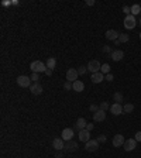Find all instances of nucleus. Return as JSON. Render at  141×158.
<instances>
[{"label":"nucleus","instance_id":"obj_1","mask_svg":"<svg viewBox=\"0 0 141 158\" xmlns=\"http://www.w3.org/2000/svg\"><path fill=\"white\" fill-rule=\"evenodd\" d=\"M30 69L34 72V74H40V72H44L48 69L47 68V65H45L42 61H32L31 63H30Z\"/></svg>","mask_w":141,"mask_h":158},{"label":"nucleus","instance_id":"obj_2","mask_svg":"<svg viewBox=\"0 0 141 158\" xmlns=\"http://www.w3.org/2000/svg\"><path fill=\"white\" fill-rule=\"evenodd\" d=\"M88 71H89L90 74H96V72H100V68H102V63L99 62L97 59H92V61H89V63H88Z\"/></svg>","mask_w":141,"mask_h":158},{"label":"nucleus","instance_id":"obj_3","mask_svg":"<svg viewBox=\"0 0 141 158\" xmlns=\"http://www.w3.org/2000/svg\"><path fill=\"white\" fill-rule=\"evenodd\" d=\"M135 25H137V20H135V16H133V14H130V16H126V19H124V27H126L127 30H133Z\"/></svg>","mask_w":141,"mask_h":158},{"label":"nucleus","instance_id":"obj_4","mask_svg":"<svg viewBox=\"0 0 141 158\" xmlns=\"http://www.w3.org/2000/svg\"><path fill=\"white\" fill-rule=\"evenodd\" d=\"M17 85L21 88H30L31 86V78L26 75H21L17 78Z\"/></svg>","mask_w":141,"mask_h":158},{"label":"nucleus","instance_id":"obj_5","mask_svg":"<svg viewBox=\"0 0 141 158\" xmlns=\"http://www.w3.org/2000/svg\"><path fill=\"white\" fill-rule=\"evenodd\" d=\"M78 76H79V74H78V69H75V68H69L66 71V81L73 83L78 81Z\"/></svg>","mask_w":141,"mask_h":158},{"label":"nucleus","instance_id":"obj_6","mask_svg":"<svg viewBox=\"0 0 141 158\" xmlns=\"http://www.w3.org/2000/svg\"><path fill=\"white\" fill-rule=\"evenodd\" d=\"M124 143H126V139H124L123 134H116L114 137H113V140H112L113 147H123L124 146Z\"/></svg>","mask_w":141,"mask_h":158},{"label":"nucleus","instance_id":"obj_7","mask_svg":"<svg viewBox=\"0 0 141 158\" xmlns=\"http://www.w3.org/2000/svg\"><path fill=\"white\" fill-rule=\"evenodd\" d=\"M110 112L114 116H119V114H124V109H123L122 103H113L110 106Z\"/></svg>","mask_w":141,"mask_h":158},{"label":"nucleus","instance_id":"obj_8","mask_svg":"<svg viewBox=\"0 0 141 158\" xmlns=\"http://www.w3.org/2000/svg\"><path fill=\"white\" fill-rule=\"evenodd\" d=\"M99 141L97 140H89L88 143H86V146H85V148H86V151H89V152H93V151H96L97 148H99Z\"/></svg>","mask_w":141,"mask_h":158},{"label":"nucleus","instance_id":"obj_9","mask_svg":"<svg viewBox=\"0 0 141 158\" xmlns=\"http://www.w3.org/2000/svg\"><path fill=\"white\" fill-rule=\"evenodd\" d=\"M73 136H75V133H73L72 128H64L62 133H61V139L64 140V141H70V140L73 139Z\"/></svg>","mask_w":141,"mask_h":158},{"label":"nucleus","instance_id":"obj_10","mask_svg":"<svg viewBox=\"0 0 141 158\" xmlns=\"http://www.w3.org/2000/svg\"><path fill=\"white\" fill-rule=\"evenodd\" d=\"M135 147H137V141H135V139H128V140H126L123 148H124L126 151H133V150H135Z\"/></svg>","mask_w":141,"mask_h":158},{"label":"nucleus","instance_id":"obj_11","mask_svg":"<svg viewBox=\"0 0 141 158\" xmlns=\"http://www.w3.org/2000/svg\"><path fill=\"white\" fill-rule=\"evenodd\" d=\"M30 90H31V93L32 95H41L42 92H44V89H42V85L40 82H34L30 86Z\"/></svg>","mask_w":141,"mask_h":158},{"label":"nucleus","instance_id":"obj_12","mask_svg":"<svg viewBox=\"0 0 141 158\" xmlns=\"http://www.w3.org/2000/svg\"><path fill=\"white\" fill-rule=\"evenodd\" d=\"M78 137H79V141L88 143L90 140V131H88L86 128H85V130H81V131H78Z\"/></svg>","mask_w":141,"mask_h":158},{"label":"nucleus","instance_id":"obj_13","mask_svg":"<svg viewBox=\"0 0 141 158\" xmlns=\"http://www.w3.org/2000/svg\"><path fill=\"white\" fill-rule=\"evenodd\" d=\"M52 147H54V150H57V151H62L65 148V143L62 139H54L52 141Z\"/></svg>","mask_w":141,"mask_h":158},{"label":"nucleus","instance_id":"obj_14","mask_svg":"<svg viewBox=\"0 0 141 158\" xmlns=\"http://www.w3.org/2000/svg\"><path fill=\"white\" fill-rule=\"evenodd\" d=\"M110 57H112V59L114 61V62H119V61H122L123 57H124V52H123L122 50H114L112 54H110Z\"/></svg>","mask_w":141,"mask_h":158},{"label":"nucleus","instance_id":"obj_15","mask_svg":"<svg viewBox=\"0 0 141 158\" xmlns=\"http://www.w3.org/2000/svg\"><path fill=\"white\" fill-rule=\"evenodd\" d=\"M119 35H120V32H117L116 30H107V31H106V38L110 40V41L119 40Z\"/></svg>","mask_w":141,"mask_h":158},{"label":"nucleus","instance_id":"obj_16","mask_svg":"<svg viewBox=\"0 0 141 158\" xmlns=\"http://www.w3.org/2000/svg\"><path fill=\"white\" fill-rule=\"evenodd\" d=\"M90 79H92V82L93 83H100V82L104 81V75H103L102 72H96V74H92Z\"/></svg>","mask_w":141,"mask_h":158},{"label":"nucleus","instance_id":"obj_17","mask_svg":"<svg viewBox=\"0 0 141 158\" xmlns=\"http://www.w3.org/2000/svg\"><path fill=\"white\" fill-rule=\"evenodd\" d=\"M104 119H106V112H104V110H100V109H99L96 113H93V120L95 121H103Z\"/></svg>","mask_w":141,"mask_h":158},{"label":"nucleus","instance_id":"obj_18","mask_svg":"<svg viewBox=\"0 0 141 158\" xmlns=\"http://www.w3.org/2000/svg\"><path fill=\"white\" fill-rule=\"evenodd\" d=\"M86 126H88V123H86V120H85L83 117H79V119L76 120V124H75V127H76L78 131L85 130V128H86Z\"/></svg>","mask_w":141,"mask_h":158},{"label":"nucleus","instance_id":"obj_19","mask_svg":"<svg viewBox=\"0 0 141 158\" xmlns=\"http://www.w3.org/2000/svg\"><path fill=\"white\" fill-rule=\"evenodd\" d=\"M65 150H66V151H76V150H78L76 141H73V140L66 141V143H65Z\"/></svg>","mask_w":141,"mask_h":158},{"label":"nucleus","instance_id":"obj_20","mask_svg":"<svg viewBox=\"0 0 141 158\" xmlns=\"http://www.w3.org/2000/svg\"><path fill=\"white\" fill-rule=\"evenodd\" d=\"M45 65H47V68H48V69H55V66H57V59H55V58H48V59H47V62H45Z\"/></svg>","mask_w":141,"mask_h":158},{"label":"nucleus","instance_id":"obj_21","mask_svg":"<svg viewBox=\"0 0 141 158\" xmlns=\"http://www.w3.org/2000/svg\"><path fill=\"white\" fill-rule=\"evenodd\" d=\"M85 89V83L82 81H76V82H73V90H76V92H82Z\"/></svg>","mask_w":141,"mask_h":158},{"label":"nucleus","instance_id":"obj_22","mask_svg":"<svg viewBox=\"0 0 141 158\" xmlns=\"http://www.w3.org/2000/svg\"><path fill=\"white\" fill-rule=\"evenodd\" d=\"M130 10H131V14H133V16H137V14L141 13V6L140 4H133V6L130 7Z\"/></svg>","mask_w":141,"mask_h":158},{"label":"nucleus","instance_id":"obj_23","mask_svg":"<svg viewBox=\"0 0 141 158\" xmlns=\"http://www.w3.org/2000/svg\"><path fill=\"white\" fill-rule=\"evenodd\" d=\"M100 72H102L103 75H107V74H110V65H109V63H102Z\"/></svg>","mask_w":141,"mask_h":158},{"label":"nucleus","instance_id":"obj_24","mask_svg":"<svg viewBox=\"0 0 141 158\" xmlns=\"http://www.w3.org/2000/svg\"><path fill=\"white\" fill-rule=\"evenodd\" d=\"M113 99H114V103H120V102L124 99V96H123V93H120V92H116L114 95H113Z\"/></svg>","mask_w":141,"mask_h":158},{"label":"nucleus","instance_id":"obj_25","mask_svg":"<svg viewBox=\"0 0 141 158\" xmlns=\"http://www.w3.org/2000/svg\"><path fill=\"white\" fill-rule=\"evenodd\" d=\"M123 109H124V113H131V112L134 110V105H131V103H126V105L123 106Z\"/></svg>","mask_w":141,"mask_h":158},{"label":"nucleus","instance_id":"obj_26","mask_svg":"<svg viewBox=\"0 0 141 158\" xmlns=\"http://www.w3.org/2000/svg\"><path fill=\"white\" fill-rule=\"evenodd\" d=\"M128 40H130L128 34H120V35H119V41H120V43H127Z\"/></svg>","mask_w":141,"mask_h":158},{"label":"nucleus","instance_id":"obj_27","mask_svg":"<svg viewBox=\"0 0 141 158\" xmlns=\"http://www.w3.org/2000/svg\"><path fill=\"white\" fill-rule=\"evenodd\" d=\"M64 89L65 90H70V89H73V83L69 82V81H66V82L64 83Z\"/></svg>","mask_w":141,"mask_h":158},{"label":"nucleus","instance_id":"obj_28","mask_svg":"<svg viewBox=\"0 0 141 158\" xmlns=\"http://www.w3.org/2000/svg\"><path fill=\"white\" fill-rule=\"evenodd\" d=\"M99 107H100V110H104V112H106V110H107V109L110 107V105H109V103H107V102H102Z\"/></svg>","mask_w":141,"mask_h":158},{"label":"nucleus","instance_id":"obj_29","mask_svg":"<svg viewBox=\"0 0 141 158\" xmlns=\"http://www.w3.org/2000/svg\"><path fill=\"white\" fill-rule=\"evenodd\" d=\"M86 71H88V68H86V66H79L78 74H79V75H85V74H86Z\"/></svg>","mask_w":141,"mask_h":158},{"label":"nucleus","instance_id":"obj_30","mask_svg":"<svg viewBox=\"0 0 141 158\" xmlns=\"http://www.w3.org/2000/svg\"><path fill=\"white\" fill-rule=\"evenodd\" d=\"M123 13H124L126 16H130V14H131V10H130V7H128V6H123Z\"/></svg>","mask_w":141,"mask_h":158},{"label":"nucleus","instance_id":"obj_31","mask_svg":"<svg viewBox=\"0 0 141 158\" xmlns=\"http://www.w3.org/2000/svg\"><path fill=\"white\" fill-rule=\"evenodd\" d=\"M97 141H99V143H106V141H107V137H106L104 134H102V136L97 137Z\"/></svg>","mask_w":141,"mask_h":158},{"label":"nucleus","instance_id":"obj_32","mask_svg":"<svg viewBox=\"0 0 141 158\" xmlns=\"http://www.w3.org/2000/svg\"><path fill=\"white\" fill-rule=\"evenodd\" d=\"M31 81H34V82H38V81H40L38 74H34V72H32V74H31Z\"/></svg>","mask_w":141,"mask_h":158},{"label":"nucleus","instance_id":"obj_33","mask_svg":"<svg viewBox=\"0 0 141 158\" xmlns=\"http://www.w3.org/2000/svg\"><path fill=\"white\" fill-rule=\"evenodd\" d=\"M90 112H93V113H96V112H97V110H99V109H100V107H99V106H97V105H90Z\"/></svg>","mask_w":141,"mask_h":158},{"label":"nucleus","instance_id":"obj_34","mask_svg":"<svg viewBox=\"0 0 141 158\" xmlns=\"http://www.w3.org/2000/svg\"><path fill=\"white\" fill-rule=\"evenodd\" d=\"M104 79L109 81V82H112V81L114 79V76H113V74H107V75H104Z\"/></svg>","mask_w":141,"mask_h":158},{"label":"nucleus","instance_id":"obj_35","mask_svg":"<svg viewBox=\"0 0 141 158\" xmlns=\"http://www.w3.org/2000/svg\"><path fill=\"white\" fill-rule=\"evenodd\" d=\"M103 52H110V54H112L113 50H112V47H109V45H104V47H103Z\"/></svg>","mask_w":141,"mask_h":158},{"label":"nucleus","instance_id":"obj_36","mask_svg":"<svg viewBox=\"0 0 141 158\" xmlns=\"http://www.w3.org/2000/svg\"><path fill=\"white\" fill-rule=\"evenodd\" d=\"M134 139H135V141H137V143H140V141H141V131H137V133H135Z\"/></svg>","mask_w":141,"mask_h":158},{"label":"nucleus","instance_id":"obj_37","mask_svg":"<svg viewBox=\"0 0 141 158\" xmlns=\"http://www.w3.org/2000/svg\"><path fill=\"white\" fill-rule=\"evenodd\" d=\"M93 127H95V124H92V123H88V126H86V130H88V131H92V130H93Z\"/></svg>","mask_w":141,"mask_h":158},{"label":"nucleus","instance_id":"obj_38","mask_svg":"<svg viewBox=\"0 0 141 158\" xmlns=\"http://www.w3.org/2000/svg\"><path fill=\"white\" fill-rule=\"evenodd\" d=\"M95 0H86V6H95Z\"/></svg>","mask_w":141,"mask_h":158},{"label":"nucleus","instance_id":"obj_39","mask_svg":"<svg viewBox=\"0 0 141 158\" xmlns=\"http://www.w3.org/2000/svg\"><path fill=\"white\" fill-rule=\"evenodd\" d=\"M45 75L51 76V75H52V69H47V71H45Z\"/></svg>","mask_w":141,"mask_h":158},{"label":"nucleus","instance_id":"obj_40","mask_svg":"<svg viewBox=\"0 0 141 158\" xmlns=\"http://www.w3.org/2000/svg\"><path fill=\"white\" fill-rule=\"evenodd\" d=\"M55 158H62V152H61V151H58L57 154H55Z\"/></svg>","mask_w":141,"mask_h":158},{"label":"nucleus","instance_id":"obj_41","mask_svg":"<svg viewBox=\"0 0 141 158\" xmlns=\"http://www.w3.org/2000/svg\"><path fill=\"white\" fill-rule=\"evenodd\" d=\"M140 40H141V32H140Z\"/></svg>","mask_w":141,"mask_h":158},{"label":"nucleus","instance_id":"obj_42","mask_svg":"<svg viewBox=\"0 0 141 158\" xmlns=\"http://www.w3.org/2000/svg\"><path fill=\"white\" fill-rule=\"evenodd\" d=\"M140 25H141V20H140Z\"/></svg>","mask_w":141,"mask_h":158},{"label":"nucleus","instance_id":"obj_43","mask_svg":"<svg viewBox=\"0 0 141 158\" xmlns=\"http://www.w3.org/2000/svg\"><path fill=\"white\" fill-rule=\"evenodd\" d=\"M140 6H141V3H140Z\"/></svg>","mask_w":141,"mask_h":158}]
</instances>
